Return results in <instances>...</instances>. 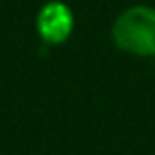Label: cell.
Returning <instances> with one entry per match:
<instances>
[{
	"instance_id": "obj_1",
	"label": "cell",
	"mask_w": 155,
	"mask_h": 155,
	"mask_svg": "<svg viewBox=\"0 0 155 155\" xmlns=\"http://www.w3.org/2000/svg\"><path fill=\"white\" fill-rule=\"evenodd\" d=\"M112 41L120 51L136 57H155V8H126L112 24Z\"/></svg>"
},
{
	"instance_id": "obj_2",
	"label": "cell",
	"mask_w": 155,
	"mask_h": 155,
	"mask_svg": "<svg viewBox=\"0 0 155 155\" xmlns=\"http://www.w3.org/2000/svg\"><path fill=\"white\" fill-rule=\"evenodd\" d=\"M73 28H75V16H73L71 8L65 2H59V0L45 2L35 16L38 35L47 45L65 43L71 38Z\"/></svg>"
}]
</instances>
